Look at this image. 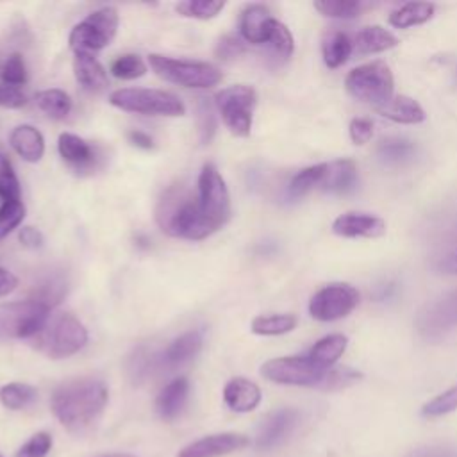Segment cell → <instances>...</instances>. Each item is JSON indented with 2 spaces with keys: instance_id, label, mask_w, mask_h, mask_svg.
Returning a JSON list of instances; mask_svg holds the SVG:
<instances>
[{
  "instance_id": "1",
  "label": "cell",
  "mask_w": 457,
  "mask_h": 457,
  "mask_svg": "<svg viewBox=\"0 0 457 457\" xmlns=\"http://www.w3.org/2000/svg\"><path fill=\"white\" fill-rule=\"evenodd\" d=\"M107 398L109 391L102 380L91 377L73 378L54 391L52 411L62 427L73 434H82L100 420Z\"/></svg>"
},
{
  "instance_id": "2",
  "label": "cell",
  "mask_w": 457,
  "mask_h": 457,
  "mask_svg": "<svg viewBox=\"0 0 457 457\" xmlns=\"http://www.w3.org/2000/svg\"><path fill=\"white\" fill-rule=\"evenodd\" d=\"M159 227L180 239L200 241L214 234L218 228L202 212L198 195H191L182 187H171L157 207Z\"/></svg>"
},
{
  "instance_id": "3",
  "label": "cell",
  "mask_w": 457,
  "mask_h": 457,
  "mask_svg": "<svg viewBox=\"0 0 457 457\" xmlns=\"http://www.w3.org/2000/svg\"><path fill=\"white\" fill-rule=\"evenodd\" d=\"M34 341L36 348L50 359H64L77 353L87 343V330L75 316L57 314L50 316Z\"/></svg>"
},
{
  "instance_id": "4",
  "label": "cell",
  "mask_w": 457,
  "mask_h": 457,
  "mask_svg": "<svg viewBox=\"0 0 457 457\" xmlns=\"http://www.w3.org/2000/svg\"><path fill=\"white\" fill-rule=\"evenodd\" d=\"M109 104L136 114H152V116H182L186 105L182 100L162 89H146V87H121L109 95Z\"/></svg>"
},
{
  "instance_id": "5",
  "label": "cell",
  "mask_w": 457,
  "mask_h": 457,
  "mask_svg": "<svg viewBox=\"0 0 457 457\" xmlns=\"http://www.w3.org/2000/svg\"><path fill=\"white\" fill-rule=\"evenodd\" d=\"M148 62L155 75L182 87L207 89L221 80V71L204 61H186L161 54H150Z\"/></svg>"
},
{
  "instance_id": "6",
  "label": "cell",
  "mask_w": 457,
  "mask_h": 457,
  "mask_svg": "<svg viewBox=\"0 0 457 457\" xmlns=\"http://www.w3.org/2000/svg\"><path fill=\"white\" fill-rule=\"evenodd\" d=\"M345 86L353 98L371 104L377 109L393 98L395 80L386 62L373 61L353 68L346 75Z\"/></svg>"
},
{
  "instance_id": "7",
  "label": "cell",
  "mask_w": 457,
  "mask_h": 457,
  "mask_svg": "<svg viewBox=\"0 0 457 457\" xmlns=\"http://www.w3.org/2000/svg\"><path fill=\"white\" fill-rule=\"evenodd\" d=\"M120 25L118 11L111 5L100 7L87 14L80 23H77L70 36L68 43L75 54H93L105 48L116 36Z\"/></svg>"
},
{
  "instance_id": "8",
  "label": "cell",
  "mask_w": 457,
  "mask_h": 457,
  "mask_svg": "<svg viewBox=\"0 0 457 457\" xmlns=\"http://www.w3.org/2000/svg\"><path fill=\"white\" fill-rule=\"evenodd\" d=\"M50 320V307L30 298L0 305V339L36 337Z\"/></svg>"
},
{
  "instance_id": "9",
  "label": "cell",
  "mask_w": 457,
  "mask_h": 457,
  "mask_svg": "<svg viewBox=\"0 0 457 457\" xmlns=\"http://www.w3.org/2000/svg\"><path fill=\"white\" fill-rule=\"evenodd\" d=\"M214 104L221 114L225 127L234 136H250L253 107L257 104V93L252 86L236 84L223 87L214 95Z\"/></svg>"
},
{
  "instance_id": "10",
  "label": "cell",
  "mask_w": 457,
  "mask_h": 457,
  "mask_svg": "<svg viewBox=\"0 0 457 457\" xmlns=\"http://www.w3.org/2000/svg\"><path fill=\"white\" fill-rule=\"evenodd\" d=\"M418 334L427 341H439L457 328V289L427 302L414 320Z\"/></svg>"
},
{
  "instance_id": "11",
  "label": "cell",
  "mask_w": 457,
  "mask_h": 457,
  "mask_svg": "<svg viewBox=\"0 0 457 457\" xmlns=\"http://www.w3.org/2000/svg\"><path fill=\"white\" fill-rule=\"evenodd\" d=\"M196 195L205 218L216 228H221L228 221L232 209H230V193L214 164H204L198 175Z\"/></svg>"
},
{
  "instance_id": "12",
  "label": "cell",
  "mask_w": 457,
  "mask_h": 457,
  "mask_svg": "<svg viewBox=\"0 0 457 457\" xmlns=\"http://www.w3.org/2000/svg\"><path fill=\"white\" fill-rule=\"evenodd\" d=\"M328 370L314 364L307 355L277 357L270 359L261 366V375L275 384L284 386H316L320 387Z\"/></svg>"
},
{
  "instance_id": "13",
  "label": "cell",
  "mask_w": 457,
  "mask_h": 457,
  "mask_svg": "<svg viewBox=\"0 0 457 457\" xmlns=\"http://www.w3.org/2000/svg\"><path fill=\"white\" fill-rule=\"evenodd\" d=\"M359 303V291L345 282H334L316 291L309 302V312L318 321H336L350 314Z\"/></svg>"
},
{
  "instance_id": "14",
  "label": "cell",
  "mask_w": 457,
  "mask_h": 457,
  "mask_svg": "<svg viewBox=\"0 0 457 457\" xmlns=\"http://www.w3.org/2000/svg\"><path fill=\"white\" fill-rule=\"evenodd\" d=\"M248 445H250V439L243 434H234V432L212 434L189 443L177 453V457H221L236 450H241Z\"/></svg>"
},
{
  "instance_id": "15",
  "label": "cell",
  "mask_w": 457,
  "mask_h": 457,
  "mask_svg": "<svg viewBox=\"0 0 457 457\" xmlns=\"http://www.w3.org/2000/svg\"><path fill=\"white\" fill-rule=\"evenodd\" d=\"M332 232L343 237H380L386 234V221L366 212H345L334 220Z\"/></svg>"
},
{
  "instance_id": "16",
  "label": "cell",
  "mask_w": 457,
  "mask_h": 457,
  "mask_svg": "<svg viewBox=\"0 0 457 457\" xmlns=\"http://www.w3.org/2000/svg\"><path fill=\"white\" fill-rule=\"evenodd\" d=\"M298 421V412L295 409H278L264 418L257 436L259 448H273L284 441Z\"/></svg>"
},
{
  "instance_id": "17",
  "label": "cell",
  "mask_w": 457,
  "mask_h": 457,
  "mask_svg": "<svg viewBox=\"0 0 457 457\" xmlns=\"http://www.w3.org/2000/svg\"><path fill=\"white\" fill-rule=\"evenodd\" d=\"M261 389L255 382L236 377L230 378L223 387V400L234 412H250L261 403Z\"/></svg>"
},
{
  "instance_id": "18",
  "label": "cell",
  "mask_w": 457,
  "mask_h": 457,
  "mask_svg": "<svg viewBox=\"0 0 457 457\" xmlns=\"http://www.w3.org/2000/svg\"><path fill=\"white\" fill-rule=\"evenodd\" d=\"M275 18L270 14L268 7L261 4H252L245 7L239 20V30L245 41L253 45H262L268 41L270 27Z\"/></svg>"
},
{
  "instance_id": "19",
  "label": "cell",
  "mask_w": 457,
  "mask_h": 457,
  "mask_svg": "<svg viewBox=\"0 0 457 457\" xmlns=\"http://www.w3.org/2000/svg\"><path fill=\"white\" fill-rule=\"evenodd\" d=\"M14 152L27 162H37L45 154L43 134L32 125H18L9 136Z\"/></svg>"
},
{
  "instance_id": "20",
  "label": "cell",
  "mask_w": 457,
  "mask_h": 457,
  "mask_svg": "<svg viewBox=\"0 0 457 457\" xmlns=\"http://www.w3.org/2000/svg\"><path fill=\"white\" fill-rule=\"evenodd\" d=\"M204 337L198 330H189L179 336L161 355V362L166 368H177L189 362L202 348Z\"/></svg>"
},
{
  "instance_id": "21",
  "label": "cell",
  "mask_w": 457,
  "mask_h": 457,
  "mask_svg": "<svg viewBox=\"0 0 457 457\" xmlns=\"http://www.w3.org/2000/svg\"><path fill=\"white\" fill-rule=\"evenodd\" d=\"M187 393H189V382L184 377L173 378L170 384H166L155 400L159 416L164 420L177 418L186 405Z\"/></svg>"
},
{
  "instance_id": "22",
  "label": "cell",
  "mask_w": 457,
  "mask_h": 457,
  "mask_svg": "<svg viewBox=\"0 0 457 457\" xmlns=\"http://www.w3.org/2000/svg\"><path fill=\"white\" fill-rule=\"evenodd\" d=\"M73 73L86 91H102L107 86V73L93 54H75Z\"/></svg>"
},
{
  "instance_id": "23",
  "label": "cell",
  "mask_w": 457,
  "mask_h": 457,
  "mask_svg": "<svg viewBox=\"0 0 457 457\" xmlns=\"http://www.w3.org/2000/svg\"><path fill=\"white\" fill-rule=\"evenodd\" d=\"M357 184V166L350 159H339L328 164L321 187L328 193H350Z\"/></svg>"
},
{
  "instance_id": "24",
  "label": "cell",
  "mask_w": 457,
  "mask_h": 457,
  "mask_svg": "<svg viewBox=\"0 0 457 457\" xmlns=\"http://www.w3.org/2000/svg\"><path fill=\"white\" fill-rule=\"evenodd\" d=\"M377 111L382 116H386L396 123H405V125H416L425 120L423 107L416 100H412L411 96H405V95L393 96L389 102L377 107Z\"/></svg>"
},
{
  "instance_id": "25",
  "label": "cell",
  "mask_w": 457,
  "mask_h": 457,
  "mask_svg": "<svg viewBox=\"0 0 457 457\" xmlns=\"http://www.w3.org/2000/svg\"><path fill=\"white\" fill-rule=\"evenodd\" d=\"M57 150L61 157L73 168H86L95 161V152L91 145L86 139L70 132L59 136Z\"/></svg>"
},
{
  "instance_id": "26",
  "label": "cell",
  "mask_w": 457,
  "mask_h": 457,
  "mask_svg": "<svg viewBox=\"0 0 457 457\" xmlns=\"http://www.w3.org/2000/svg\"><path fill=\"white\" fill-rule=\"evenodd\" d=\"M348 345L346 336L343 334H328L314 343V346L309 350L307 357L318 364L323 370H330L332 364L345 353Z\"/></svg>"
},
{
  "instance_id": "27",
  "label": "cell",
  "mask_w": 457,
  "mask_h": 457,
  "mask_svg": "<svg viewBox=\"0 0 457 457\" xmlns=\"http://www.w3.org/2000/svg\"><path fill=\"white\" fill-rule=\"evenodd\" d=\"M396 45H398L396 36L380 25H370L361 29L353 39V46L361 54H377V52L395 48Z\"/></svg>"
},
{
  "instance_id": "28",
  "label": "cell",
  "mask_w": 457,
  "mask_h": 457,
  "mask_svg": "<svg viewBox=\"0 0 457 457\" xmlns=\"http://www.w3.org/2000/svg\"><path fill=\"white\" fill-rule=\"evenodd\" d=\"M321 52H323V61L328 68H339L343 62H346L350 54L353 52V41L346 32L334 29L327 32V36L323 37Z\"/></svg>"
},
{
  "instance_id": "29",
  "label": "cell",
  "mask_w": 457,
  "mask_h": 457,
  "mask_svg": "<svg viewBox=\"0 0 457 457\" xmlns=\"http://www.w3.org/2000/svg\"><path fill=\"white\" fill-rule=\"evenodd\" d=\"M378 159L387 166H403L416 155V145L405 137H387L377 146Z\"/></svg>"
},
{
  "instance_id": "30",
  "label": "cell",
  "mask_w": 457,
  "mask_h": 457,
  "mask_svg": "<svg viewBox=\"0 0 457 457\" xmlns=\"http://www.w3.org/2000/svg\"><path fill=\"white\" fill-rule=\"evenodd\" d=\"M434 4L428 2H409L389 14V23L396 29H409L428 21L434 14Z\"/></svg>"
},
{
  "instance_id": "31",
  "label": "cell",
  "mask_w": 457,
  "mask_h": 457,
  "mask_svg": "<svg viewBox=\"0 0 457 457\" xmlns=\"http://www.w3.org/2000/svg\"><path fill=\"white\" fill-rule=\"evenodd\" d=\"M36 104L45 114H48L54 120H62L71 111V100H70L68 93H64L62 89H57V87L43 89V91L36 93Z\"/></svg>"
},
{
  "instance_id": "32",
  "label": "cell",
  "mask_w": 457,
  "mask_h": 457,
  "mask_svg": "<svg viewBox=\"0 0 457 457\" xmlns=\"http://www.w3.org/2000/svg\"><path fill=\"white\" fill-rule=\"evenodd\" d=\"M327 168H328V164L321 162V164H312V166H307V168L300 170L291 179V182L287 186V193L291 196L298 198V196H303L305 193H309L311 189L321 186L323 179L327 175Z\"/></svg>"
},
{
  "instance_id": "33",
  "label": "cell",
  "mask_w": 457,
  "mask_h": 457,
  "mask_svg": "<svg viewBox=\"0 0 457 457\" xmlns=\"http://www.w3.org/2000/svg\"><path fill=\"white\" fill-rule=\"evenodd\" d=\"M296 323L298 320L295 314H266L253 318L250 330L257 336H280L291 332Z\"/></svg>"
},
{
  "instance_id": "34",
  "label": "cell",
  "mask_w": 457,
  "mask_h": 457,
  "mask_svg": "<svg viewBox=\"0 0 457 457\" xmlns=\"http://www.w3.org/2000/svg\"><path fill=\"white\" fill-rule=\"evenodd\" d=\"M36 396H37V391L29 384L11 382L0 387V402L4 407L11 411H20L30 405L36 400Z\"/></svg>"
},
{
  "instance_id": "35",
  "label": "cell",
  "mask_w": 457,
  "mask_h": 457,
  "mask_svg": "<svg viewBox=\"0 0 457 457\" xmlns=\"http://www.w3.org/2000/svg\"><path fill=\"white\" fill-rule=\"evenodd\" d=\"M364 7H366L364 2H355V0H318V2H314V9L318 12H321L323 16L343 18V20L359 16Z\"/></svg>"
},
{
  "instance_id": "36",
  "label": "cell",
  "mask_w": 457,
  "mask_h": 457,
  "mask_svg": "<svg viewBox=\"0 0 457 457\" xmlns=\"http://www.w3.org/2000/svg\"><path fill=\"white\" fill-rule=\"evenodd\" d=\"M266 43L270 45L273 55L277 59H280V61L289 59L293 50H295V41H293V36H291L289 29L282 21H278V20L271 21Z\"/></svg>"
},
{
  "instance_id": "37",
  "label": "cell",
  "mask_w": 457,
  "mask_h": 457,
  "mask_svg": "<svg viewBox=\"0 0 457 457\" xmlns=\"http://www.w3.org/2000/svg\"><path fill=\"white\" fill-rule=\"evenodd\" d=\"M225 7V2H207V0H186L175 5L177 12L186 18L211 20L218 16Z\"/></svg>"
},
{
  "instance_id": "38",
  "label": "cell",
  "mask_w": 457,
  "mask_h": 457,
  "mask_svg": "<svg viewBox=\"0 0 457 457\" xmlns=\"http://www.w3.org/2000/svg\"><path fill=\"white\" fill-rule=\"evenodd\" d=\"M111 73L116 79L134 80V79H139V77H143L146 73V64L136 54H123V55L116 57L111 62Z\"/></svg>"
},
{
  "instance_id": "39",
  "label": "cell",
  "mask_w": 457,
  "mask_h": 457,
  "mask_svg": "<svg viewBox=\"0 0 457 457\" xmlns=\"http://www.w3.org/2000/svg\"><path fill=\"white\" fill-rule=\"evenodd\" d=\"M20 180L14 173V168L9 161V157L0 150V196L4 202H14L20 200Z\"/></svg>"
},
{
  "instance_id": "40",
  "label": "cell",
  "mask_w": 457,
  "mask_h": 457,
  "mask_svg": "<svg viewBox=\"0 0 457 457\" xmlns=\"http://www.w3.org/2000/svg\"><path fill=\"white\" fill-rule=\"evenodd\" d=\"M453 411H457V384L439 393L421 407V414L425 418H439Z\"/></svg>"
},
{
  "instance_id": "41",
  "label": "cell",
  "mask_w": 457,
  "mask_h": 457,
  "mask_svg": "<svg viewBox=\"0 0 457 457\" xmlns=\"http://www.w3.org/2000/svg\"><path fill=\"white\" fill-rule=\"evenodd\" d=\"M25 218V205L20 200L2 202L0 205V239L11 234Z\"/></svg>"
},
{
  "instance_id": "42",
  "label": "cell",
  "mask_w": 457,
  "mask_h": 457,
  "mask_svg": "<svg viewBox=\"0 0 457 457\" xmlns=\"http://www.w3.org/2000/svg\"><path fill=\"white\" fill-rule=\"evenodd\" d=\"M432 266L439 273L457 275V237L441 245L432 257Z\"/></svg>"
},
{
  "instance_id": "43",
  "label": "cell",
  "mask_w": 457,
  "mask_h": 457,
  "mask_svg": "<svg viewBox=\"0 0 457 457\" xmlns=\"http://www.w3.org/2000/svg\"><path fill=\"white\" fill-rule=\"evenodd\" d=\"M361 378H362V373H359L357 370H352V368H330L325 373L320 387L321 389H328V391L343 389V387H348V386L355 384Z\"/></svg>"
},
{
  "instance_id": "44",
  "label": "cell",
  "mask_w": 457,
  "mask_h": 457,
  "mask_svg": "<svg viewBox=\"0 0 457 457\" xmlns=\"http://www.w3.org/2000/svg\"><path fill=\"white\" fill-rule=\"evenodd\" d=\"M2 80L7 86H21L27 82V68H25V61L20 54H11L2 68Z\"/></svg>"
},
{
  "instance_id": "45",
  "label": "cell",
  "mask_w": 457,
  "mask_h": 457,
  "mask_svg": "<svg viewBox=\"0 0 457 457\" xmlns=\"http://www.w3.org/2000/svg\"><path fill=\"white\" fill-rule=\"evenodd\" d=\"M52 448V436L48 432L34 434L16 453V457H46Z\"/></svg>"
},
{
  "instance_id": "46",
  "label": "cell",
  "mask_w": 457,
  "mask_h": 457,
  "mask_svg": "<svg viewBox=\"0 0 457 457\" xmlns=\"http://www.w3.org/2000/svg\"><path fill=\"white\" fill-rule=\"evenodd\" d=\"M243 52H245V45L236 36L220 37V41L216 43V48H214L216 57L221 61H232V59L239 57Z\"/></svg>"
},
{
  "instance_id": "47",
  "label": "cell",
  "mask_w": 457,
  "mask_h": 457,
  "mask_svg": "<svg viewBox=\"0 0 457 457\" xmlns=\"http://www.w3.org/2000/svg\"><path fill=\"white\" fill-rule=\"evenodd\" d=\"M348 132L355 145H366L373 137V121L368 118H353L350 121Z\"/></svg>"
},
{
  "instance_id": "48",
  "label": "cell",
  "mask_w": 457,
  "mask_h": 457,
  "mask_svg": "<svg viewBox=\"0 0 457 457\" xmlns=\"http://www.w3.org/2000/svg\"><path fill=\"white\" fill-rule=\"evenodd\" d=\"M27 104V96L14 86H0V107L20 109Z\"/></svg>"
},
{
  "instance_id": "49",
  "label": "cell",
  "mask_w": 457,
  "mask_h": 457,
  "mask_svg": "<svg viewBox=\"0 0 457 457\" xmlns=\"http://www.w3.org/2000/svg\"><path fill=\"white\" fill-rule=\"evenodd\" d=\"M200 120H202V125H200V130H202V141H209L212 132H214V118H212V112L209 109V105L202 104L200 107Z\"/></svg>"
},
{
  "instance_id": "50",
  "label": "cell",
  "mask_w": 457,
  "mask_h": 457,
  "mask_svg": "<svg viewBox=\"0 0 457 457\" xmlns=\"http://www.w3.org/2000/svg\"><path fill=\"white\" fill-rule=\"evenodd\" d=\"M20 241L27 248H39L43 245V234L34 227H23L20 232Z\"/></svg>"
},
{
  "instance_id": "51",
  "label": "cell",
  "mask_w": 457,
  "mask_h": 457,
  "mask_svg": "<svg viewBox=\"0 0 457 457\" xmlns=\"http://www.w3.org/2000/svg\"><path fill=\"white\" fill-rule=\"evenodd\" d=\"M407 457H452V452L443 446H423L412 450Z\"/></svg>"
},
{
  "instance_id": "52",
  "label": "cell",
  "mask_w": 457,
  "mask_h": 457,
  "mask_svg": "<svg viewBox=\"0 0 457 457\" xmlns=\"http://www.w3.org/2000/svg\"><path fill=\"white\" fill-rule=\"evenodd\" d=\"M18 286V278L5 268L0 266V296H5L12 293Z\"/></svg>"
},
{
  "instance_id": "53",
  "label": "cell",
  "mask_w": 457,
  "mask_h": 457,
  "mask_svg": "<svg viewBox=\"0 0 457 457\" xmlns=\"http://www.w3.org/2000/svg\"><path fill=\"white\" fill-rule=\"evenodd\" d=\"M127 137H129V141H130L134 146H137V148H143V150L154 148V139H152L146 132H143V130H130V132L127 134Z\"/></svg>"
},
{
  "instance_id": "54",
  "label": "cell",
  "mask_w": 457,
  "mask_h": 457,
  "mask_svg": "<svg viewBox=\"0 0 457 457\" xmlns=\"http://www.w3.org/2000/svg\"><path fill=\"white\" fill-rule=\"evenodd\" d=\"M104 457H132V455H127V453H111V455H104Z\"/></svg>"
},
{
  "instance_id": "55",
  "label": "cell",
  "mask_w": 457,
  "mask_h": 457,
  "mask_svg": "<svg viewBox=\"0 0 457 457\" xmlns=\"http://www.w3.org/2000/svg\"><path fill=\"white\" fill-rule=\"evenodd\" d=\"M455 82H457V73H455Z\"/></svg>"
},
{
  "instance_id": "56",
  "label": "cell",
  "mask_w": 457,
  "mask_h": 457,
  "mask_svg": "<svg viewBox=\"0 0 457 457\" xmlns=\"http://www.w3.org/2000/svg\"><path fill=\"white\" fill-rule=\"evenodd\" d=\"M0 457H2V455H0Z\"/></svg>"
}]
</instances>
